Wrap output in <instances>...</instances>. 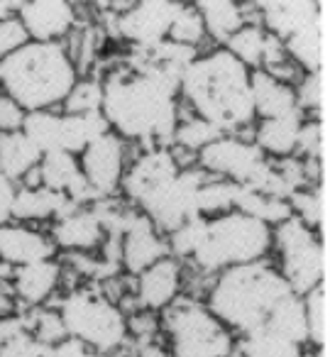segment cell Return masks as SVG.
<instances>
[{
  "mask_svg": "<svg viewBox=\"0 0 330 357\" xmlns=\"http://www.w3.org/2000/svg\"><path fill=\"white\" fill-rule=\"evenodd\" d=\"M235 352L240 357H303V345H296L262 326L240 335V340H235Z\"/></svg>",
  "mask_w": 330,
  "mask_h": 357,
  "instance_id": "83f0119b",
  "label": "cell"
},
{
  "mask_svg": "<svg viewBox=\"0 0 330 357\" xmlns=\"http://www.w3.org/2000/svg\"><path fill=\"white\" fill-rule=\"evenodd\" d=\"M296 98H299V105L306 115L310 110H318L325 100V79L323 71H315V74H303L301 81L296 84Z\"/></svg>",
  "mask_w": 330,
  "mask_h": 357,
  "instance_id": "74e56055",
  "label": "cell"
},
{
  "mask_svg": "<svg viewBox=\"0 0 330 357\" xmlns=\"http://www.w3.org/2000/svg\"><path fill=\"white\" fill-rule=\"evenodd\" d=\"M196 167H201L208 176L223 178L260 194L269 189L274 178V162H269L250 137L240 135L216 137L196 154Z\"/></svg>",
  "mask_w": 330,
  "mask_h": 357,
  "instance_id": "9c48e42d",
  "label": "cell"
},
{
  "mask_svg": "<svg viewBox=\"0 0 330 357\" xmlns=\"http://www.w3.org/2000/svg\"><path fill=\"white\" fill-rule=\"evenodd\" d=\"M25 110L10 98V96L0 93V135L6 132H20L25 123Z\"/></svg>",
  "mask_w": 330,
  "mask_h": 357,
  "instance_id": "f35d334b",
  "label": "cell"
},
{
  "mask_svg": "<svg viewBox=\"0 0 330 357\" xmlns=\"http://www.w3.org/2000/svg\"><path fill=\"white\" fill-rule=\"evenodd\" d=\"M271 252V228L240 211L206 218V233L188 262L203 277H216L223 269L267 259Z\"/></svg>",
  "mask_w": 330,
  "mask_h": 357,
  "instance_id": "5b68a950",
  "label": "cell"
},
{
  "mask_svg": "<svg viewBox=\"0 0 330 357\" xmlns=\"http://www.w3.org/2000/svg\"><path fill=\"white\" fill-rule=\"evenodd\" d=\"M286 294L294 291L284 282L276 264L260 259L218 272L203 303L232 335H245L264 326L271 308Z\"/></svg>",
  "mask_w": 330,
  "mask_h": 357,
  "instance_id": "3957f363",
  "label": "cell"
},
{
  "mask_svg": "<svg viewBox=\"0 0 330 357\" xmlns=\"http://www.w3.org/2000/svg\"><path fill=\"white\" fill-rule=\"evenodd\" d=\"M54 255L57 245L45 230L22 223L0 225V262H6L8 267L15 269L22 264L45 262L54 259Z\"/></svg>",
  "mask_w": 330,
  "mask_h": 357,
  "instance_id": "ac0fdd59",
  "label": "cell"
},
{
  "mask_svg": "<svg viewBox=\"0 0 330 357\" xmlns=\"http://www.w3.org/2000/svg\"><path fill=\"white\" fill-rule=\"evenodd\" d=\"M164 257H169L167 238L154 228L147 215L135 211L128 228L120 235V267L137 277L140 272Z\"/></svg>",
  "mask_w": 330,
  "mask_h": 357,
  "instance_id": "2e32d148",
  "label": "cell"
},
{
  "mask_svg": "<svg viewBox=\"0 0 330 357\" xmlns=\"http://www.w3.org/2000/svg\"><path fill=\"white\" fill-rule=\"evenodd\" d=\"M271 250L279 257L276 269L296 296H303L325 282L328 252L323 235L299 218L291 215L289 220L271 228Z\"/></svg>",
  "mask_w": 330,
  "mask_h": 357,
  "instance_id": "ba28073f",
  "label": "cell"
},
{
  "mask_svg": "<svg viewBox=\"0 0 330 357\" xmlns=\"http://www.w3.org/2000/svg\"><path fill=\"white\" fill-rule=\"evenodd\" d=\"M183 3L174 0H140L130 3L123 13H115V30L125 42L142 50V47H154L169 37L177 13L181 10Z\"/></svg>",
  "mask_w": 330,
  "mask_h": 357,
  "instance_id": "7c38bea8",
  "label": "cell"
},
{
  "mask_svg": "<svg viewBox=\"0 0 330 357\" xmlns=\"http://www.w3.org/2000/svg\"><path fill=\"white\" fill-rule=\"evenodd\" d=\"M308 120L306 113L289 115V118H271V120H257V125L252 128V142L257 144L262 154L267 159H289L296 157V149H299V137L301 128Z\"/></svg>",
  "mask_w": 330,
  "mask_h": 357,
  "instance_id": "44dd1931",
  "label": "cell"
},
{
  "mask_svg": "<svg viewBox=\"0 0 330 357\" xmlns=\"http://www.w3.org/2000/svg\"><path fill=\"white\" fill-rule=\"evenodd\" d=\"M159 331L172 357H232L235 335L198 298L179 296L162 311Z\"/></svg>",
  "mask_w": 330,
  "mask_h": 357,
  "instance_id": "8992f818",
  "label": "cell"
},
{
  "mask_svg": "<svg viewBox=\"0 0 330 357\" xmlns=\"http://www.w3.org/2000/svg\"><path fill=\"white\" fill-rule=\"evenodd\" d=\"M79 79L64 45L27 42L0 61V93L10 96L25 113L59 110Z\"/></svg>",
  "mask_w": 330,
  "mask_h": 357,
  "instance_id": "277c9868",
  "label": "cell"
},
{
  "mask_svg": "<svg viewBox=\"0 0 330 357\" xmlns=\"http://www.w3.org/2000/svg\"><path fill=\"white\" fill-rule=\"evenodd\" d=\"M57 311L64 321L66 337H74L105 357L120 352L130 340L123 306L96 289H76L66 294Z\"/></svg>",
  "mask_w": 330,
  "mask_h": 357,
  "instance_id": "52a82bcc",
  "label": "cell"
},
{
  "mask_svg": "<svg viewBox=\"0 0 330 357\" xmlns=\"http://www.w3.org/2000/svg\"><path fill=\"white\" fill-rule=\"evenodd\" d=\"M310 357H328V347H315Z\"/></svg>",
  "mask_w": 330,
  "mask_h": 357,
  "instance_id": "bcb514c9",
  "label": "cell"
},
{
  "mask_svg": "<svg viewBox=\"0 0 330 357\" xmlns=\"http://www.w3.org/2000/svg\"><path fill=\"white\" fill-rule=\"evenodd\" d=\"M220 130H216L213 125H208L206 120L201 118H186V120H179L177 130H174V139L172 144H177L174 149H181V152H191L196 157L203 147L213 142L216 137H220Z\"/></svg>",
  "mask_w": 330,
  "mask_h": 357,
  "instance_id": "d6a6232c",
  "label": "cell"
},
{
  "mask_svg": "<svg viewBox=\"0 0 330 357\" xmlns=\"http://www.w3.org/2000/svg\"><path fill=\"white\" fill-rule=\"evenodd\" d=\"M264 326L269 328V331L279 333L286 340L296 342V345H306V342H308V331H306L303 298L296 296V294H286V296L271 308Z\"/></svg>",
  "mask_w": 330,
  "mask_h": 357,
  "instance_id": "f1b7e54d",
  "label": "cell"
},
{
  "mask_svg": "<svg viewBox=\"0 0 330 357\" xmlns=\"http://www.w3.org/2000/svg\"><path fill=\"white\" fill-rule=\"evenodd\" d=\"M135 355L137 357H172L167 347L159 345L157 337H152V340H140L137 347H135Z\"/></svg>",
  "mask_w": 330,
  "mask_h": 357,
  "instance_id": "7bdbcfd3",
  "label": "cell"
},
{
  "mask_svg": "<svg viewBox=\"0 0 330 357\" xmlns=\"http://www.w3.org/2000/svg\"><path fill=\"white\" fill-rule=\"evenodd\" d=\"M183 71L164 64H130L108 71L103 84L100 113L110 125V132L128 144L142 149L169 147L174 139L181 103L179 79Z\"/></svg>",
  "mask_w": 330,
  "mask_h": 357,
  "instance_id": "6da1fadb",
  "label": "cell"
},
{
  "mask_svg": "<svg viewBox=\"0 0 330 357\" xmlns=\"http://www.w3.org/2000/svg\"><path fill=\"white\" fill-rule=\"evenodd\" d=\"M203 233H206V218L196 215V218L186 220L183 225H179L177 230L167 235V248H169V257L174 259H191L196 252L198 243H201Z\"/></svg>",
  "mask_w": 330,
  "mask_h": 357,
  "instance_id": "e575fe53",
  "label": "cell"
},
{
  "mask_svg": "<svg viewBox=\"0 0 330 357\" xmlns=\"http://www.w3.org/2000/svg\"><path fill=\"white\" fill-rule=\"evenodd\" d=\"M17 184L0 174V225L13 223V204H15Z\"/></svg>",
  "mask_w": 330,
  "mask_h": 357,
  "instance_id": "ab89813d",
  "label": "cell"
},
{
  "mask_svg": "<svg viewBox=\"0 0 330 357\" xmlns=\"http://www.w3.org/2000/svg\"><path fill=\"white\" fill-rule=\"evenodd\" d=\"M42 154L30 139L20 132L0 135V174L8 176L13 184H22L37 169Z\"/></svg>",
  "mask_w": 330,
  "mask_h": 357,
  "instance_id": "d4e9b609",
  "label": "cell"
},
{
  "mask_svg": "<svg viewBox=\"0 0 330 357\" xmlns=\"http://www.w3.org/2000/svg\"><path fill=\"white\" fill-rule=\"evenodd\" d=\"M250 76L252 71L225 47L208 50L183 69L179 103L223 135H242V130H252L257 123Z\"/></svg>",
  "mask_w": 330,
  "mask_h": 357,
  "instance_id": "7a4b0ae2",
  "label": "cell"
},
{
  "mask_svg": "<svg viewBox=\"0 0 330 357\" xmlns=\"http://www.w3.org/2000/svg\"><path fill=\"white\" fill-rule=\"evenodd\" d=\"M54 355L57 357H105V355H100V352L91 350V347L84 345V342L74 340V337H64L61 342H57Z\"/></svg>",
  "mask_w": 330,
  "mask_h": 357,
  "instance_id": "60d3db41",
  "label": "cell"
},
{
  "mask_svg": "<svg viewBox=\"0 0 330 357\" xmlns=\"http://www.w3.org/2000/svg\"><path fill=\"white\" fill-rule=\"evenodd\" d=\"M25 357H57L54 355V345H47V342H40L32 337L30 345H27V355Z\"/></svg>",
  "mask_w": 330,
  "mask_h": 357,
  "instance_id": "ee69618b",
  "label": "cell"
},
{
  "mask_svg": "<svg viewBox=\"0 0 330 357\" xmlns=\"http://www.w3.org/2000/svg\"><path fill=\"white\" fill-rule=\"evenodd\" d=\"M30 340H32L30 333H20V335H15L13 340H6L0 345V357H25Z\"/></svg>",
  "mask_w": 330,
  "mask_h": 357,
  "instance_id": "b9f144b4",
  "label": "cell"
},
{
  "mask_svg": "<svg viewBox=\"0 0 330 357\" xmlns=\"http://www.w3.org/2000/svg\"><path fill=\"white\" fill-rule=\"evenodd\" d=\"M286 56L301 69V74H315L323 66V52H325V37L320 20L306 25L303 30L294 32L289 40H284Z\"/></svg>",
  "mask_w": 330,
  "mask_h": 357,
  "instance_id": "4316f807",
  "label": "cell"
},
{
  "mask_svg": "<svg viewBox=\"0 0 330 357\" xmlns=\"http://www.w3.org/2000/svg\"><path fill=\"white\" fill-rule=\"evenodd\" d=\"M167 40L174 42V45L188 47V50H196V52H198V47L208 40L206 27H203V20L193 3H183L181 6V10L177 13L172 27H169Z\"/></svg>",
  "mask_w": 330,
  "mask_h": 357,
  "instance_id": "1f68e13d",
  "label": "cell"
},
{
  "mask_svg": "<svg viewBox=\"0 0 330 357\" xmlns=\"http://www.w3.org/2000/svg\"><path fill=\"white\" fill-rule=\"evenodd\" d=\"M128 149L130 144L123 137L108 132L96 142H91L79 154L81 174L98 201L113 199L115 194H120V181H123L125 169L130 164Z\"/></svg>",
  "mask_w": 330,
  "mask_h": 357,
  "instance_id": "8fae6325",
  "label": "cell"
},
{
  "mask_svg": "<svg viewBox=\"0 0 330 357\" xmlns=\"http://www.w3.org/2000/svg\"><path fill=\"white\" fill-rule=\"evenodd\" d=\"M303 311H306V331H308V342L313 347H328V284H318L303 294Z\"/></svg>",
  "mask_w": 330,
  "mask_h": 357,
  "instance_id": "f546056e",
  "label": "cell"
},
{
  "mask_svg": "<svg viewBox=\"0 0 330 357\" xmlns=\"http://www.w3.org/2000/svg\"><path fill=\"white\" fill-rule=\"evenodd\" d=\"M181 167L183 164L179 162L172 147L142 149V154L130 159L123 181H120V194L128 204L140 206L152 191H157L169 178L177 176Z\"/></svg>",
  "mask_w": 330,
  "mask_h": 357,
  "instance_id": "4fadbf2b",
  "label": "cell"
},
{
  "mask_svg": "<svg viewBox=\"0 0 330 357\" xmlns=\"http://www.w3.org/2000/svg\"><path fill=\"white\" fill-rule=\"evenodd\" d=\"M27 42H30V37H27L22 22L17 20L15 10L0 17V61L15 54L17 50H22Z\"/></svg>",
  "mask_w": 330,
  "mask_h": 357,
  "instance_id": "8d00e7d4",
  "label": "cell"
},
{
  "mask_svg": "<svg viewBox=\"0 0 330 357\" xmlns=\"http://www.w3.org/2000/svg\"><path fill=\"white\" fill-rule=\"evenodd\" d=\"M15 15L30 42L42 45H61L79 22V13L69 0H25L15 6Z\"/></svg>",
  "mask_w": 330,
  "mask_h": 357,
  "instance_id": "5bb4252c",
  "label": "cell"
},
{
  "mask_svg": "<svg viewBox=\"0 0 330 357\" xmlns=\"http://www.w3.org/2000/svg\"><path fill=\"white\" fill-rule=\"evenodd\" d=\"M260 25L276 40H289L294 32L303 30L306 25L318 20V3H257Z\"/></svg>",
  "mask_w": 330,
  "mask_h": 357,
  "instance_id": "603a6c76",
  "label": "cell"
},
{
  "mask_svg": "<svg viewBox=\"0 0 330 357\" xmlns=\"http://www.w3.org/2000/svg\"><path fill=\"white\" fill-rule=\"evenodd\" d=\"M208 174L196 164L181 167L174 178H169L167 184H162L157 191L147 196L142 204L137 206L140 213L147 215L152 225L167 238L172 230L183 225L186 220L196 218V196L198 189L206 184Z\"/></svg>",
  "mask_w": 330,
  "mask_h": 357,
  "instance_id": "30bf717a",
  "label": "cell"
},
{
  "mask_svg": "<svg viewBox=\"0 0 330 357\" xmlns=\"http://www.w3.org/2000/svg\"><path fill=\"white\" fill-rule=\"evenodd\" d=\"M8 8H15V3H0V17L8 15V13H10V10H8Z\"/></svg>",
  "mask_w": 330,
  "mask_h": 357,
  "instance_id": "f6af8a7d",
  "label": "cell"
},
{
  "mask_svg": "<svg viewBox=\"0 0 330 357\" xmlns=\"http://www.w3.org/2000/svg\"><path fill=\"white\" fill-rule=\"evenodd\" d=\"M193 6H196L198 15H201L208 40L223 47L235 32H240L250 22L245 6H240L235 0H198Z\"/></svg>",
  "mask_w": 330,
  "mask_h": 357,
  "instance_id": "cb8c5ba5",
  "label": "cell"
},
{
  "mask_svg": "<svg viewBox=\"0 0 330 357\" xmlns=\"http://www.w3.org/2000/svg\"><path fill=\"white\" fill-rule=\"evenodd\" d=\"M235 194H237V184L208 176L206 184L198 189L196 196L198 215L201 218H218V215H225L230 211H235Z\"/></svg>",
  "mask_w": 330,
  "mask_h": 357,
  "instance_id": "4dcf8cb0",
  "label": "cell"
},
{
  "mask_svg": "<svg viewBox=\"0 0 330 357\" xmlns=\"http://www.w3.org/2000/svg\"><path fill=\"white\" fill-rule=\"evenodd\" d=\"M30 335L40 342H47V345H57V342L64 340L66 328H64V321H61L59 311H57V308H45V311L32 313Z\"/></svg>",
  "mask_w": 330,
  "mask_h": 357,
  "instance_id": "d590c367",
  "label": "cell"
},
{
  "mask_svg": "<svg viewBox=\"0 0 330 357\" xmlns=\"http://www.w3.org/2000/svg\"><path fill=\"white\" fill-rule=\"evenodd\" d=\"M186 287L183 264L174 257H164L137 274L135 282V301L142 311L162 313L169 308Z\"/></svg>",
  "mask_w": 330,
  "mask_h": 357,
  "instance_id": "9a60e30c",
  "label": "cell"
},
{
  "mask_svg": "<svg viewBox=\"0 0 330 357\" xmlns=\"http://www.w3.org/2000/svg\"><path fill=\"white\" fill-rule=\"evenodd\" d=\"M74 208H81V206H74L66 196L54 194L50 189H42V186H17L15 204H13V223H54L57 218H61V215H66Z\"/></svg>",
  "mask_w": 330,
  "mask_h": 357,
  "instance_id": "7402d4cb",
  "label": "cell"
},
{
  "mask_svg": "<svg viewBox=\"0 0 330 357\" xmlns=\"http://www.w3.org/2000/svg\"><path fill=\"white\" fill-rule=\"evenodd\" d=\"M120 357H137V355H135V350H133V352H123Z\"/></svg>",
  "mask_w": 330,
  "mask_h": 357,
  "instance_id": "7dc6e473",
  "label": "cell"
},
{
  "mask_svg": "<svg viewBox=\"0 0 330 357\" xmlns=\"http://www.w3.org/2000/svg\"><path fill=\"white\" fill-rule=\"evenodd\" d=\"M103 105V84L100 79H79L74 84V89L69 91L66 100L61 103V113H71V115H81V113H96Z\"/></svg>",
  "mask_w": 330,
  "mask_h": 357,
  "instance_id": "836d02e7",
  "label": "cell"
},
{
  "mask_svg": "<svg viewBox=\"0 0 330 357\" xmlns=\"http://www.w3.org/2000/svg\"><path fill=\"white\" fill-rule=\"evenodd\" d=\"M22 135L40 154L64 152V113L61 110H35L25 115Z\"/></svg>",
  "mask_w": 330,
  "mask_h": 357,
  "instance_id": "484cf974",
  "label": "cell"
},
{
  "mask_svg": "<svg viewBox=\"0 0 330 357\" xmlns=\"http://www.w3.org/2000/svg\"><path fill=\"white\" fill-rule=\"evenodd\" d=\"M61 277H64V269H61V264L57 259L22 264V267L13 269V277H10L13 296L25 303L27 308L42 306L59 289Z\"/></svg>",
  "mask_w": 330,
  "mask_h": 357,
  "instance_id": "d6986e66",
  "label": "cell"
},
{
  "mask_svg": "<svg viewBox=\"0 0 330 357\" xmlns=\"http://www.w3.org/2000/svg\"><path fill=\"white\" fill-rule=\"evenodd\" d=\"M47 233H50L52 243L57 245V250L61 248L69 255H89L103 248L105 238H108L103 223L91 206H81V208H74L61 218H57Z\"/></svg>",
  "mask_w": 330,
  "mask_h": 357,
  "instance_id": "e0dca14e",
  "label": "cell"
},
{
  "mask_svg": "<svg viewBox=\"0 0 330 357\" xmlns=\"http://www.w3.org/2000/svg\"><path fill=\"white\" fill-rule=\"evenodd\" d=\"M252 89V108L255 120H271V118H289V115L303 113L296 98V89L267 71H252L250 76Z\"/></svg>",
  "mask_w": 330,
  "mask_h": 357,
  "instance_id": "ffe728a7",
  "label": "cell"
}]
</instances>
